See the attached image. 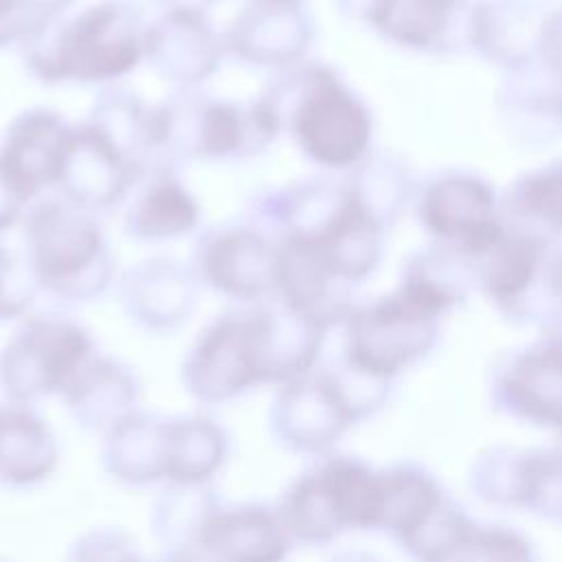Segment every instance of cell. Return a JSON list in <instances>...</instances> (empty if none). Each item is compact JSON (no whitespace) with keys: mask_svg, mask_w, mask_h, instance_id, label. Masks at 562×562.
<instances>
[{"mask_svg":"<svg viewBox=\"0 0 562 562\" xmlns=\"http://www.w3.org/2000/svg\"><path fill=\"white\" fill-rule=\"evenodd\" d=\"M294 544L321 547L382 522V470L349 454L316 457L274 505Z\"/></svg>","mask_w":562,"mask_h":562,"instance_id":"3957f363","label":"cell"},{"mask_svg":"<svg viewBox=\"0 0 562 562\" xmlns=\"http://www.w3.org/2000/svg\"><path fill=\"white\" fill-rule=\"evenodd\" d=\"M134 538L119 527H92L79 533L66 553V562H125L136 553Z\"/></svg>","mask_w":562,"mask_h":562,"instance_id":"4316f807","label":"cell"},{"mask_svg":"<svg viewBox=\"0 0 562 562\" xmlns=\"http://www.w3.org/2000/svg\"><path fill=\"white\" fill-rule=\"evenodd\" d=\"M165 9V13H191L204 15V11L213 4V0H154Z\"/></svg>","mask_w":562,"mask_h":562,"instance_id":"d6a6232c","label":"cell"},{"mask_svg":"<svg viewBox=\"0 0 562 562\" xmlns=\"http://www.w3.org/2000/svg\"><path fill=\"white\" fill-rule=\"evenodd\" d=\"M527 200L538 213L551 222L562 224V171L542 176L540 180L531 182L527 189Z\"/></svg>","mask_w":562,"mask_h":562,"instance_id":"f1b7e54d","label":"cell"},{"mask_svg":"<svg viewBox=\"0 0 562 562\" xmlns=\"http://www.w3.org/2000/svg\"><path fill=\"white\" fill-rule=\"evenodd\" d=\"M518 509L562 525V441L522 450Z\"/></svg>","mask_w":562,"mask_h":562,"instance_id":"484cf974","label":"cell"},{"mask_svg":"<svg viewBox=\"0 0 562 562\" xmlns=\"http://www.w3.org/2000/svg\"><path fill=\"white\" fill-rule=\"evenodd\" d=\"M428 562H536V553L518 531L470 518Z\"/></svg>","mask_w":562,"mask_h":562,"instance_id":"d4e9b609","label":"cell"},{"mask_svg":"<svg viewBox=\"0 0 562 562\" xmlns=\"http://www.w3.org/2000/svg\"><path fill=\"white\" fill-rule=\"evenodd\" d=\"M59 397L79 428L103 437L138 413L140 382L125 362L94 353Z\"/></svg>","mask_w":562,"mask_h":562,"instance_id":"5bb4252c","label":"cell"},{"mask_svg":"<svg viewBox=\"0 0 562 562\" xmlns=\"http://www.w3.org/2000/svg\"><path fill=\"white\" fill-rule=\"evenodd\" d=\"M224 50V37L204 22V15L165 13L149 24L145 57L162 79L187 88L213 75Z\"/></svg>","mask_w":562,"mask_h":562,"instance_id":"e0dca14e","label":"cell"},{"mask_svg":"<svg viewBox=\"0 0 562 562\" xmlns=\"http://www.w3.org/2000/svg\"><path fill=\"white\" fill-rule=\"evenodd\" d=\"M220 494L206 485L167 483L151 507V531L165 555H193L198 531Z\"/></svg>","mask_w":562,"mask_h":562,"instance_id":"cb8c5ba5","label":"cell"},{"mask_svg":"<svg viewBox=\"0 0 562 562\" xmlns=\"http://www.w3.org/2000/svg\"><path fill=\"white\" fill-rule=\"evenodd\" d=\"M327 562H380V560L373 558V555L367 553V551H353V549H349V551H340V553L331 555Z\"/></svg>","mask_w":562,"mask_h":562,"instance_id":"836d02e7","label":"cell"},{"mask_svg":"<svg viewBox=\"0 0 562 562\" xmlns=\"http://www.w3.org/2000/svg\"><path fill=\"white\" fill-rule=\"evenodd\" d=\"M59 457L57 437L33 404L0 400V485L37 487L55 474Z\"/></svg>","mask_w":562,"mask_h":562,"instance_id":"2e32d148","label":"cell"},{"mask_svg":"<svg viewBox=\"0 0 562 562\" xmlns=\"http://www.w3.org/2000/svg\"><path fill=\"white\" fill-rule=\"evenodd\" d=\"M228 446L224 426L206 413L167 417V483H211L228 459Z\"/></svg>","mask_w":562,"mask_h":562,"instance_id":"7402d4cb","label":"cell"},{"mask_svg":"<svg viewBox=\"0 0 562 562\" xmlns=\"http://www.w3.org/2000/svg\"><path fill=\"white\" fill-rule=\"evenodd\" d=\"M121 305L132 323L147 331L169 334L189 321L198 299L191 270L173 259H147L121 279Z\"/></svg>","mask_w":562,"mask_h":562,"instance_id":"4fadbf2b","label":"cell"},{"mask_svg":"<svg viewBox=\"0 0 562 562\" xmlns=\"http://www.w3.org/2000/svg\"><path fill=\"white\" fill-rule=\"evenodd\" d=\"M22 204L15 200V195L7 189V184L0 178V231L13 226L20 220Z\"/></svg>","mask_w":562,"mask_h":562,"instance_id":"1f68e13d","label":"cell"},{"mask_svg":"<svg viewBox=\"0 0 562 562\" xmlns=\"http://www.w3.org/2000/svg\"><path fill=\"white\" fill-rule=\"evenodd\" d=\"M35 277L29 261H22L0 246V321L22 316L35 299Z\"/></svg>","mask_w":562,"mask_h":562,"instance_id":"83f0119b","label":"cell"},{"mask_svg":"<svg viewBox=\"0 0 562 562\" xmlns=\"http://www.w3.org/2000/svg\"><path fill=\"white\" fill-rule=\"evenodd\" d=\"M279 130L288 127L299 147L318 165L347 167L367 147L369 116L325 68H292L272 77L261 92Z\"/></svg>","mask_w":562,"mask_h":562,"instance_id":"5b68a950","label":"cell"},{"mask_svg":"<svg viewBox=\"0 0 562 562\" xmlns=\"http://www.w3.org/2000/svg\"><path fill=\"white\" fill-rule=\"evenodd\" d=\"M325 329L285 303L226 310L184 353L180 378L200 404H226L248 391L310 373Z\"/></svg>","mask_w":562,"mask_h":562,"instance_id":"6da1fadb","label":"cell"},{"mask_svg":"<svg viewBox=\"0 0 562 562\" xmlns=\"http://www.w3.org/2000/svg\"><path fill=\"white\" fill-rule=\"evenodd\" d=\"M257 2H274V4H288V2H296V0H257Z\"/></svg>","mask_w":562,"mask_h":562,"instance_id":"d590c367","label":"cell"},{"mask_svg":"<svg viewBox=\"0 0 562 562\" xmlns=\"http://www.w3.org/2000/svg\"><path fill=\"white\" fill-rule=\"evenodd\" d=\"M24 35H26V22L18 0H0V48L15 40L22 42Z\"/></svg>","mask_w":562,"mask_h":562,"instance_id":"4dcf8cb0","label":"cell"},{"mask_svg":"<svg viewBox=\"0 0 562 562\" xmlns=\"http://www.w3.org/2000/svg\"><path fill=\"white\" fill-rule=\"evenodd\" d=\"M149 24L130 0H105L68 22H50L22 40L29 70L46 81L116 79L147 55Z\"/></svg>","mask_w":562,"mask_h":562,"instance_id":"7a4b0ae2","label":"cell"},{"mask_svg":"<svg viewBox=\"0 0 562 562\" xmlns=\"http://www.w3.org/2000/svg\"><path fill=\"white\" fill-rule=\"evenodd\" d=\"M384 400V382L345 362L340 369H312L277 386L268 408L270 435L279 446L305 457L329 454L345 432L369 417Z\"/></svg>","mask_w":562,"mask_h":562,"instance_id":"277c9868","label":"cell"},{"mask_svg":"<svg viewBox=\"0 0 562 562\" xmlns=\"http://www.w3.org/2000/svg\"><path fill=\"white\" fill-rule=\"evenodd\" d=\"M292 544L274 507L220 501L198 531L193 555L202 562H285Z\"/></svg>","mask_w":562,"mask_h":562,"instance_id":"7c38bea8","label":"cell"},{"mask_svg":"<svg viewBox=\"0 0 562 562\" xmlns=\"http://www.w3.org/2000/svg\"><path fill=\"white\" fill-rule=\"evenodd\" d=\"M160 562H202L195 555H165Z\"/></svg>","mask_w":562,"mask_h":562,"instance_id":"e575fe53","label":"cell"},{"mask_svg":"<svg viewBox=\"0 0 562 562\" xmlns=\"http://www.w3.org/2000/svg\"><path fill=\"white\" fill-rule=\"evenodd\" d=\"M277 241L252 226L215 228L200 237L193 272L237 301H259L277 292Z\"/></svg>","mask_w":562,"mask_h":562,"instance_id":"30bf717a","label":"cell"},{"mask_svg":"<svg viewBox=\"0 0 562 562\" xmlns=\"http://www.w3.org/2000/svg\"><path fill=\"white\" fill-rule=\"evenodd\" d=\"M312 26L294 2H255L246 7L224 35V46L257 66L292 64L307 46Z\"/></svg>","mask_w":562,"mask_h":562,"instance_id":"ac0fdd59","label":"cell"},{"mask_svg":"<svg viewBox=\"0 0 562 562\" xmlns=\"http://www.w3.org/2000/svg\"><path fill=\"white\" fill-rule=\"evenodd\" d=\"M134 187L140 189L130 202L123 224L132 239H176L198 226L200 209L171 169H156L143 176Z\"/></svg>","mask_w":562,"mask_h":562,"instance_id":"44dd1931","label":"cell"},{"mask_svg":"<svg viewBox=\"0 0 562 562\" xmlns=\"http://www.w3.org/2000/svg\"><path fill=\"white\" fill-rule=\"evenodd\" d=\"M94 353L92 336L77 321L29 316L0 349V391L26 404L59 395Z\"/></svg>","mask_w":562,"mask_h":562,"instance_id":"9c48e42d","label":"cell"},{"mask_svg":"<svg viewBox=\"0 0 562 562\" xmlns=\"http://www.w3.org/2000/svg\"><path fill=\"white\" fill-rule=\"evenodd\" d=\"M70 140L72 127L57 112L35 108L11 121L0 143V178L22 206L59 182Z\"/></svg>","mask_w":562,"mask_h":562,"instance_id":"8fae6325","label":"cell"},{"mask_svg":"<svg viewBox=\"0 0 562 562\" xmlns=\"http://www.w3.org/2000/svg\"><path fill=\"white\" fill-rule=\"evenodd\" d=\"M0 562H11V560H4V558H0Z\"/></svg>","mask_w":562,"mask_h":562,"instance_id":"8d00e7d4","label":"cell"},{"mask_svg":"<svg viewBox=\"0 0 562 562\" xmlns=\"http://www.w3.org/2000/svg\"><path fill=\"white\" fill-rule=\"evenodd\" d=\"M439 483L426 470L400 463L382 470V522L400 547L446 503Z\"/></svg>","mask_w":562,"mask_h":562,"instance_id":"603a6c76","label":"cell"},{"mask_svg":"<svg viewBox=\"0 0 562 562\" xmlns=\"http://www.w3.org/2000/svg\"><path fill=\"white\" fill-rule=\"evenodd\" d=\"M158 123L169 165L176 158H248L263 151L281 132L261 97L235 103L202 94H173L171 101L158 105Z\"/></svg>","mask_w":562,"mask_h":562,"instance_id":"52a82bcc","label":"cell"},{"mask_svg":"<svg viewBox=\"0 0 562 562\" xmlns=\"http://www.w3.org/2000/svg\"><path fill=\"white\" fill-rule=\"evenodd\" d=\"M26 261L37 285L64 301H92L112 283V257L90 211L44 200L26 217Z\"/></svg>","mask_w":562,"mask_h":562,"instance_id":"8992f818","label":"cell"},{"mask_svg":"<svg viewBox=\"0 0 562 562\" xmlns=\"http://www.w3.org/2000/svg\"><path fill=\"white\" fill-rule=\"evenodd\" d=\"M103 472L127 487L167 483V417L143 411L101 437Z\"/></svg>","mask_w":562,"mask_h":562,"instance_id":"ffe728a7","label":"cell"},{"mask_svg":"<svg viewBox=\"0 0 562 562\" xmlns=\"http://www.w3.org/2000/svg\"><path fill=\"white\" fill-rule=\"evenodd\" d=\"M70 2L72 0H18L20 11H22L24 22H26V35L37 31L40 26L50 24L59 13L66 11V7Z\"/></svg>","mask_w":562,"mask_h":562,"instance_id":"f546056e","label":"cell"},{"mask_svg":"<svg viewBox=\"0 0 562 562\" xmlns=\"http://www.w3.org/2000/svg\"><path fill=\"white\" fill-rule=\"evenodd\" d=\"M443 305L446 294L419 281L373 307L353 312L347 321L345 364L386 384L430 347L432 318Z\"/></svg>","mask_w":562,"mask_h":562,"instance_id":"ba28073f","label":"cell"},{"mask_svg":"<svg viewBox=\"0 0 562 562\" xmlns=\"http://www.w3.org/2000/svg\"><path fill=\"white\" fill-rule=\"evenodd\" d=\"M496 402L509 417L562 441V345L553 340L516 358L498 382Z\"/></svg>","mask_w":562,"mask_h":562,"instance_id":"9a60e30c","label":"cell"},{"mask_svg":"<svg viewBox=\"0 0 562 562\" xmlns=\"http://www.w3.org/2000/svg\"><path fill=\"white\" fill-rule=\"evenodd\" d=\"M57 184L72 204L86 211H103L125 198L136 184V176L116 151L83 123L72 127L70 149Z\"/></svg>","mask_w":562,"mask_h":562,"instance_id":"d6986e66","label":"cell"}]
</instances>
